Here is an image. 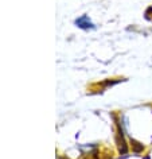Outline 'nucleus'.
Listing matches in <instances>:
<instances>
[{"label": "nucleus", "instance_id": "nucleus-1", "mask_svg": "<svg viewBox=\"0 0 152 159\" xmlns=\"http://www.w3.org/2000/svg\"><path fill=\"white\" fill-rule=\"evenodd\" d=\"M77 26H79L81 29H93V23H92L90 20H89V18L87 16H82V18H79V19H77Z\"/></svg>", "mask_w": 152, "mask_h": 159}, {"label": "nucleus", "instance_id": "nucleus-2", "mask_svg": "<svg viewBox=\"0 0 152 159\" xmlns=\"http://www.w3.org/2000/svg\"><path fill=\"white\" fill-rule=\"evenodd\" d=\"M132 143H133V146H135V150H136V151H140V150H143V146H139L140 143L135 142V140H132Z\"/></svg>", "mask_w": 152, "mask_h": 159}]
</instances>
